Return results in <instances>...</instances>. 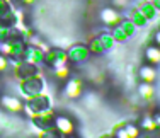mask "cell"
Listing matches in <instances>:
<instances>
[{
    "mask_svg": "<svg viewBox=\"0 0 160 138\" xmlns=\"http://www.w3.org/2000/svg\"><path fill=\"white\" fill-rule=\"evenodd\" d=\"M55 125H56V130H58L62 135H72L73 130H75L73 123L68 120V118H65V116H58V118H56Z\"/></svg>",
    "mask_w": 160,
    "mask_h": 138,
    "instance_id": "1",
    "label": "cell"
},
{
    "mask_svg": "<svg viewBox=\"0 0 160 138\" xmlns=\"http://www.w3.org/2000/svg\"><path fill=\"white\" fill-rule=\"evenodd\" d=\"M2 106L5 107V109H9V111H12V113H17V111H22V102L19 101V99L16 97H10V95H3L2 97Z\"/></svg>",
    "mask_w": 160,
    "mask_h": 138,
    "instance_id": "2",
    "label": "cell"
},
{
    "mask_svg": "<svg viewBox=\"0 0 160 138\" xmlns=\"http://www.w3.org/2000/svg\"><path fill=\"white\" fill-rule=\"evenodd\" d=\"M140 79H142L143 82L152 84L157 79V70H155L153 67H150V65H145V67L140 68Z\"/></svg>",
    "mask_w": 160,
    "mask_h": 138,
    "instance_id": "3",
    "label": "cell"
},
{
    "mask_svg": "<svg viewBox=\"0 0 160 138\" xmlns=\"http://www.w3.org/2000/svg\"><path fill=\"white\" fill-rule=\"evenodd\" d=\"M65 92H67L68 97H78L80 92H82V82L80 80H70V82L67 84V87H65Z\"/></svg>",
    "mask_w": 160,
    "mask_h": 138,
    "instance_id": "4",
    "label": "cell"
},
{
    "mask_svg": "<svg viewBox=\"0 0 160 138\" xmlns=\"http://www.w3.org/2000/svg\"><path fill=\"white\" fill-rule=\"evenodd\" d=\"M101 19L106 22V24L112 26V24H116V22L119 21V14H118L114 9H104L102 14H101Z\"/></svg>",
    "mask_w": 160,
    "mask_h": 138,
    "instance_id": "5",
    "label": "cell"
},
{
    "mask_svg": "<svg viewBox=\"0 0 160 138\" xmlns=\"http://www.w3.org/2000/svg\"><path fill=\"white\" fill-rule=\"evenodd\" d=\"M145 56H147V60L150 61L152 65L160 63V46H150V48H147Z\"/></svg>",
    "mask_w": 160,
    "mask_h": 138,
    "instance_id": "6",
    "label": "cell"
},
{
    "mask_svg": "<svg viewBox=\"0 0 160 138\" xmlns=\"http://www.w3.org/2000/svg\"><path fill=\"white\" fill-rule=\"evenodd\" d=\"M138 90H140V95H142L143 99H150L152 95H153V87H152V84H148V82H143Z\"/></svg>",
    "mask_w": 160,
    "mask_h": 138,
    "instance_id": "7",
    "label": "cell"
},
{
    "mask_svg": "<svg viewBox=\"0 0 160 138\" xmlns=\"http://www.w3.org/2000/svg\"><path fill=\"white\" fill-rule=\"evenodd\" d=\"M124 130H126V133L129 135V138H138L140 136V130L136 128V126H133V125H128Z\"/></svg>",
    "mask_w": 160,
    "mask_h": 138,
    "instance_id": "8",
    "label": "cell"
},
{
    "mask_svg": "<svg viewBox=\"0 0 160 138\" xmlns=\"http://www.w3.org/2000/svg\"><path fill=\"white\" fill-rule=\"evenodd\" d=\"M142 125H143L145 130H155V128H157V125H155V120H152V118H145Z\"/></svg>",
    "mask_w": 160,
    "mask_h": 138,
    "instance_id": "9",
    "label": "cell"
},
{
    "mask_svg": "<svg viewBox=\"0 0 160 138\" xmlns=\"http://www.w3.org/2000/svg\"><path fill=\"white\" fill-rule=\"evenodd\" d=\"M112 2H114V5H118V7H126L129 0H112Z\"/></svg>",
    "mask_w": 160,
    "mask_h": 138,
    "instance_id": "10",
    "label": "cell"
},
{
    "mask_svg": "<svg viewBox=\"0 0 160 138\" xmlns=\"http://www.w3.org/2000/svg\"><path fill=\"white\" fill-rule=\"evenodd\" d=\"M5 68H7V60L3 58L2 55H0V72H3Z\"/></svg>",
    "mask_w": 160,
    "mask_h": 138,
    "instance_id": "11",
    "label": "cell"
},
{
    "mask_svg": "<svg viewBox=\"0 0 160 138\" xmlns=\"http://www.w3.org/2000/svg\"><path fill=\"white\" fill-rule=\"evenodd\" d=\"M118 138H129V135L126 133V130H121V131H118Z\"/></svg>",
    "mask_w": 160,
    "mask_h": 138,
    "instance_id": "12",
    "label": "cell"
},
{
    "mask_svg": "<svg viewBox=\"0 0 160 138\" xmlns=\"http://www.w3.org/2000/svg\"><path fill=\"white\" fill-rule=\"evenodd\" d=\"M155 43L157 46H160V31H157V34H155Z\"/></svg>",
    "mask_w": 160,
    "mask_h": 138,
    "instance_id": "13",
    "label": "cell"
},
{
    "mask_svg": "<svg viewBox=\"0 0 160 138\" xmlns=\"http://www.w3.org/2000/svg\"><path fill=\"white\" fill-rule=\"evenodd\" d=\"M155 125L160 126V114H158V116H155Z\"/></svg>",
    "mask_w": 160,
    "mask_h": 138,
    "instance_id": "14",
    "label": "cell"
},
{
    "mask_svg": "<svg viewBox=\"0 0 160 138\" xmlns=\"http://www.w3.org/2000/svg\"><path fill=\"white\" fill-rule=\"evenodd\" d=\"M21 2H22V3H32L34 0H21Z\"/></svg>",
    "mask_w": 160,
    "mask_h": 138,
    "instance_id": "15",
    "label": "cell"
}]
</instances>
